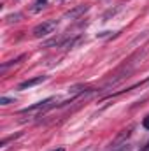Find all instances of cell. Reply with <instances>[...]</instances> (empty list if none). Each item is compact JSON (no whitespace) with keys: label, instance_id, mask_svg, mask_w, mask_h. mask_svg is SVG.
Instances as JSON below:
<instances>
[{"label":"cell","instance_id":"6da1fadb","mask_svg":"<svg viewBox=\"0 0 149 151\" xmlns=\"http://www.w3.org/2000/svg\"><path fill=\"white\" fill-rule=\"evenodd\" d=\"M56 102H58V97H49V99H44V100H40L37 104H34V106H30V107H25V109H21L19 113L21 114H42L46 113V111H49L51 107H54L56 106Z\"/></svg>","mask_w":149,"mask_h":151},{"label":"cell","instance_id":"7a4b0ae2","mask_svg":"<svg viewBox=\"0 0 149 151\" xmlns=\"http://www.w3.org/2000/svg\"><path fill=\"white\" fill-rule=\"evenodd\" d=\"M58 25H60V21L58 19H47V21H42L40 25H37L35 28H34V37H46V35H49V34H53L56 28H58Z\"/></svg>","mask_w":149,"mask_h":151},{"label":"cell","instance_id":"3957f363","mask_svg":"<svg viewBox=\"0 0 149 151\" xmlns=\"http://www.w3.org/2000/svg\"><path fill=\"white\" fill-rule=\"evenodd\" d=\"M88 11H90V5H86V4H84V5H75L74 9H70V11L65 12L63 18H65V19H77V18H81V16H82L84 12H88Z\"/></svg>","mask_w":149,"mask_h":151},{"label":"cell","instance_id":"277c9868","mask_svg":"<svg viewBox=\"0 0 149 151\" xmlns=\"http://www.w3.org/2000/svg\"><path fill=\"white\" fill-rule=\"evenodd\" d=\"M42 81H46V76H37V77H34V79H27V81H23V83L18 84V90H27V88L37 86L39 83H42Z\"/></svg>","mask_w":149,"mask_h":151},{"label":"cell","instance_id":"5b68a950","mask_svg":"<svg viewBox=\"0 0 149 151\" xmlns=\"http://www.w3.org/2000/svg\"><path fill=\"white\" fill-rule=\"evenodd\" d=\"M107 151H130V144L128 142H121V144H112L111 150Z\"/></svg>","mask_w":149,"mask_h":151},{"label":"cell","instance_id":"8992f818","mask_svg":"<svg viewBox=\"0 0 149 151\" xmlns=\"http://www.w3.org/2000/svg\"><path fill=\"white\" fill-rule=\"evenodd\" d=\"M14 102V99H11V97H2L0 99V104L2 106H9V104H12Z\"/></svg>","mask_w":149,"mask_h":151},{"label":"cell","instance_id":"52a82bcc","mask_svg":"<svg viewBox=\"0 0 149 151\" xmlns=\"http://www.w3.org/2000/svg\"><path fill=\"white\" fill-rule=\"evenodd\" d=\"M18 18H19V14H9L7 16V21L11 23V21H18Z\"/></svg>","mask_w":149,"mask_h":151},{"label":"cell","instance_id":"ba28073f","mask_svg":"<svg viewBox=\"0 0 149 151\" xmlns=\"http://www.w3.org/2000/svg\"><path fill=\"white\" fill-rule=\"evenodd\" d=\"M142 127H144L146 130H149V114L144 118V119H142Z\"/></svg>","mask_w":149,"mask_h":151},{"label":"cell","instance_id":"9c48e42d","mask_svg":"<svg viewBox=\"0 0 149 151\" xmlns=\"http://www.w3.org/2000/svg\"><path fill=\"white\" fill-rule=\"evenodd\" d=\"M46 4H47V0H37V5H42V7H44Z\"/></svg>","mask_w":149,"mask_h":151},{"label":"cell","instance_id":"30bf717a","mask_svg":"<svg viewBox=\"0 0 149 151\" xmlns=\"http://www.w3.org/2000/svg\"><path fill=\"white\" fill-rule=\"evenodd\" d=\"M140 151H149V142H148V144H146V146H144V148H142Z\"/></svg>","mask_w":149,"mask_h":151},{"label":"cell","instance_id":"8fae6325","mask_svg":"<svg viewBox=\"0 0 149 151\" xmlns=\"http://www.w3.org/2000/svg\"><path fill=\"white\" fill-rule=\"evenodd\" d=\"M51 151H65V148H56V150H51Z\"/></svg>","mask_w":149,"mask_h":151},{"label":"cell","instance_id":"7c38bea8","mask_svg":"<svg viewBox=\"0 0 149 151\" xmlns=\"http://www.w3.org/2000/svg\"><path fill=\"white\" fill-rule=\"evenodd\" d=\"M60 2H63V0H60Z\"/></svg>","mask_w":149,"mask_h":151}]
</instances>
